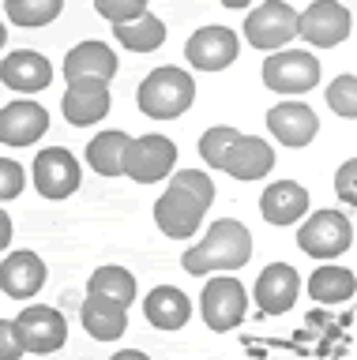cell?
Wrapping results in <instances>:
<instances>
[{
	"mask_svg": "<svg viewBox=\"0 0 357 360\" xmlns=\"http://www.w3.org/2000/svg\"><path fill=\"white\" fill-rule=\"evenodd\" d=\"M252 259V233L237 218H218L207 229L203 240H196L181 255V266L188 274L203 278L211 270H241Z\"/></svg>",
	"mask_w": 357,
	"mask_h": 360,
	"instance_id": "1",
	"label": "cell"
},
{
	"mask_svg": "<svg viewBox=\"0 0 357 360\" xmlns=\"http://www.w3.org/2000/svg\"><path fill=\"white\" fill-rule=\"evenodd\" d=\"M196 101V83L184 68H154V72L139 83L136 105L147 112L151 120H177L181 112L192 109Z\"/></svg>",
	"mask_w": 357,
	"mask_h": 360,
	"instance_id": "2",
	"label": "cell"
},
{
	"mask_svg": "<svg viewBox=\"0 0 357 360\" xmlns=\"http://www.w3.org/2000/svg\"><path fill=\"white\" fill-rule=\"evenodd\" d=\"M244 311H249V297H244V285L237 278H230V274L207 278L203 292H199V315H203L207 330H215V334L233 330L244 319Z\"/></svg>",
	"mask_w": 357,
	"mask_h": 360,
	"instance_id": "3",
	"label": "cell"
},
{
	"mask_svg": "<svg viewBox=\"0 0 357 360\" xmlns=\"http://www.w3.org/2000/svg\"><path fill=\"white\" fill-rule=\"evenodd\" d=\"M297 244L301 252L312 259H339L342 252H350L353 244V225L342 210H316L312 218L297 229Z\"/></svg>",
	"mask_w": 357,
	"mask_h": 360,
	"instance_id": "4",
	"label": "cell"
},
{
	"mask_svg": "<svg viewBox=\"0 0 357 360\" xmlns=\"http://www.w3.org/2000/svg\"><path fill=\"white\" fill-rule=\"evenodd\" d=\"M297 11L282 4V0H263L256 11H249V19H244V38L249 45L263 53H282L289 41L297 38Z\"/></svg>",
	"mask_w": 357,
	"mask_h": 360,
	"instance_id": "5",
	"label": "cell"
},
{
	"mask_svg": "<svg viewBox=\"0 0 357 360\" xmlns=\"http://www.w3.org/2000/svg\"><path fill=\"white\" fill-rule=\"evenodd\" d=\"M15 330H19V342H23V353H38V356L57 353L68 342V319L49 304H27L15 315Z\"/></svg>",
	"mask_w": 357,
	"mask_h": 360,
	"instance_id": "6",
	"label": "cell"
},
{
	"mask_svg": "<svg viewBox=\"0 0 357 360\" xmlns=\"http://www.w3.org/2000/svg\"><path fill=\"white\" fill-rule=\"evenodd\" d=\"M263 83L275 94H305L320 83V60L305 49H282L263 60Z\"/></svg>",
	"mask_w": 357,
	"mask_h": 360,
	"instance_id": "7",
	"label": "cell"
},
{
	"mask_svg": "<svg viewBox=\"0 0 357 360\" xmlns=\"http://www.w3.org/2000/svg\"><path fill=\"white\" fill-rule=\"evenodd\" d=\"M30 176H35V188L42 199H68L80 191V180H83V169L75 162L72 150H64V146H49V150H38L35 158V169H30Z\"/></svg>",
	"mask_w": 357,
	"mask_h": 360,
	"instance_id": "8",
	"label": "cell"
},
{
	"mask_svg": "<svg viewBox=\"0 0 357 360\" xmlns=\"http://www.w3.org/2000/svg\"><path fill=\"white\" fill-rule=\"evenodd\" d=\"M353 30L350 8L339 4V0H312V4L301 11L297 19V34L316 49H331V45H342Z\"/></svg>",
	"mask_w": 357,
	"mask_h": 360,
	"instance_id": "9",
	"label": "cell"
},
{
	"mask_svg": "<svg viewBox=\"0 0 357 360\" xmlns=\"http://www.w3.org/2000/svg\"><path fill=\"white\" fill-rule=\"evenodd\" d=\"M173 165H177V146L170 135H139L132 139L128 146V162H125V176L139 180V184H154V180H165L173 176Z\"/></svg>",
	"mask_w": 357,
	"mask_h": 360,
	"instance_id": "10",
	"label": "cell"
},
{
	"mask_svg": "<svg viewBox=\"0 0 357 360\" xmlns=\"http://www.w3.org/2000/svg\"><path fill=\"white\" fill-rule=\"evenodd\" d=\"M203 202L192 199L181 188H165L158 202H154V225L170 236V240H188L196 236V229L203 225Z\"/></svg>",
	"mask_w": 357,
	"mask_h": 360,
	"instance_id": "11",
	"label": "cell"
},
{
	"mask_svg": "<svg viewBox=\"0 0 357 360\" xmlns=\"http://www.w3.org/2000/svg\"><path fill=\"white\" fill-rule=\"evenodd\" d=\"M184 56L196 72H222L241 56V41L230 27H203L188 38Z\"/></svg>",
	"mask_w": 357,
	"mask_h": 360,
	"instance_id": "12",
	"label": "cell"
},
{
	"mask_svg": "<svg viewBox=\"0 0 357 360\" xmlns=\"http://www.w3.org/2000/svg\"><path fill=\"white\" fill-rule=\"evenodd\" d=\"M49 131V112L35 98L8 101L0 109V143L4 146H30Z\"/></svg>",
	"mask_w": 357,
	"mask_h": 360,
	"instance_id": "13",
	"label": "cell"
},
{
	"mask_svg": "<svg viewBox=\"0 0 357 360\" xmlns=\"http://www.w3.org/2000/svg\"><path fill=\"white\" fill-rule=\"evenodd\" d=\"M61 112L68 124H75V128L106 120L109 83H102V79H75V83H68V90H64V98H61Z\"/></svg>",
	"mask_w": 357,
	"mask_h": 360,
	"instance_id": "14",
	"label": "cell"
},
{
	"mask_svg": "<svg viewBox=\"0 0 357 360\" xmlns=\"http://www.w3.org/2000/svg\"><path fill=\"white\" fill-rule=\"evenodd\" d=\"M0 83L15 94H38L53 83V64L35 49H15L0 60Z\"/></svg>",
	"mask_w": 357,
	"mask_h": 360,
	"instance_id": "15",
	"label": "cell"
},
{
	"mask_svg": "<svg viewBox=\"0 0 357 360\" xmlns=\"http://www.w3.org/2000/svg\"><path fill=\"white\" fill-rule=\"evenodd\" d=\"M267 128L282 146H308L320 131V120L305 101H278L275 109H267Z\"/></svg>",
	"mask_w": 357,
	"mask_h": 360,
	"instance_id": "16",
	"label": "cell"
},
{
	"mask_svg": "<svg viewBox=\"0 0 357 360\" xmlns=\"http://www.w3.org/2000/svg\"><path fill=\"white\" fill-rule=\"evenodd\" d=\"M297 292H301V278L289 263H271L256 278V304H260L263 315H286L297 304Z\"/></svg>",
	"mask_w": 357,
	"mask_h": 360,
	"instance_id": "17",
	"label": "cell"
},
{
	"mask_svg": "<svg viewBox=\"0 0 357 360\" xmlns=\"http://www.w3.org/2000/svg\"><path fill=\"white\" fill-rule=\"evenodd\" d=\"M46 285V263L35 252H12L0 263V289L12 300H30Z\"/></svg>",
	"mask_w": 357,
	"mask_h": 360,
	"instance_id": "18",
	"label": "cell"
},
{
	"mask_svg": "<svg viewBox=\"0 0 357 360\" xmlns=\"http://www.w3.org/2000/svg\"><path fill=\"white\" fill-rule=\"evenodd\" d=\"M275 169V150L271 143L260 139V135H241L237 143L230 146L226 162H222V173H230L233 180H260Z\"/></svg>",
	"mask_w": 357,
	"mask_h": 360,
	"instance_id": "19",
	"label": "cell"
},
{
	"mask_svg": "<svg viewBox=\"0 0 357 360\" xmlns=\"http://www.w3.org/2000/svg\"><path fill=\"white\" fill-rule=\"evenodd\" d=\"M260 214L267 225H294L308 214V191L297 180H275L260 195Z\"/></svg>",
	"mask_w": 357,
	"mask_h": 360,
	"instance_id": "20",
	"label": "cell"
},
{
	"mask_svg": "<svg viewBox=\"0 0 357 360\" xmlns=\"http://www.w3.org/2000/svg\"><path fill=\"white\" fill-rule=\"evenodd\" d=\"M113 75H117V53L106 41H80L64 56V79L68 83H75V79H102V83H109Z\"/></svg>",
	"mask_w": 357,
	"mask_h": 360,
	"instance_id": "21",
	"label": "cell"
},
{
	"mask_svg": "<svg viewBox=\"0 0 357 360\" xmlns=\"http://www.w3.org/2000/svg\"><path fill=\"white\" fill-rule=\"evenodd\" d=\"M143 319L158 330H181V326L192 319V300L184 297L177 285H158L147 292L143 300Z\"/></svg>",
	"mask_w": 357,
	"mask_h": 360,
	"instance_id": "22",
	"label": "cell"
},
{
	"mask_svg": "<svg viewBox=\"0 0 357 360\" xmlns=\"http://www.w3.org/2000/svg\"><path fill=\"white\" fill-rule=\"evenodd\" d=\"M80 319H83V330L94 342H117L128 330V308H120L113 300H102V297H87L80 308Z\"/></svg>",
	"mask_w": 357,
	"mask_h": 360,
	"instance_id": "23",
	"label": "cell"
},
{
	"mask_svg": "<svg viewBox=\"0 0 357 360\" xmlns=\"http://www.w3.org/2000/svg\"><path fill=\"white\" fill-rule=\"evenodd\" d=\"M128 146H132V135H125V131H98L87 143V165L98 176H125Z\"/></svg>",
	"mask_w": 357,
	"mask_h": 360,
	"instance_id": "24",
	"label": "cell"
},
{
	"mask_svg": "<svg viewBox=\"0 0 357 360\" xmlns=\"http://www.w3.org/2000/svg\"><path fill=\"white\" fill-rule=\"evenodd\" d=\"M308 292L316 304H346L357 292V278H353V270H346V266L323 263L316 274L308 278Z\"/></svg>",
	"mask_w": 357,
	"mask_h": 360,
	"instance_id": "25",
	"label": "cell"
},
{
	"mask_svg": "<svg viewBox=\"0 0 357 360\" xmlns=\"http://www.w3.org/2000/svg\"><path fill=\"white\" fill-rule=\"evenodd\" d=\"M87 297H102V300H113L120 308H128L136 300V278L125 266H98L91 281H87Z\"/></svg>",
	"mask_w": 357,
	"mask_h": 360,
	"instance_id": "26",
	"label": "cell"
},
{
	"mask_svg": "<svg viewBox=\"0 0 357 360\" xmlns=\"http://www.w3.org/2000/svg\"><path fill=\"white\" fill-rule=\"evenodd\" d=\"M113 34H117V41L125 45L128 53H154V49H158V45L165 41V22L147 11V15L136 19V22L113 27Z\"/></svg>",
	"mask_w": 357,
	"mask_h": 360,
	"instance_id": "27",
	"label": "cell"
},
{
	"mask_svg": "<svg viewBox=\"0 0 357 360\" xmlns=\"http://www.w3.org/2000/svg\"><path fill=\"white\" fill-rule=\"evenodd\" d=\"M64 0H4V11L15 27H46L61 15Z\"/></svg>",
	"mask_w": 357,
	"mask_h": 360,
	"instance_id": "28",
	"label": "cell"
},
{
	"mask_svg": "<svg viewBox=\"0 0 357 360\" xmlns=\"http://www.w3.org/2000/svg\"><path fill=\"white\" fill-rule=\"evenodd\" d=\"M241 139L237 128H226V124H218V128H207L203 139H199V158L207 162V169H222V162H226L230 146Z\"/></svg>",
	"mask_w": 357,
	"mask_h": 360,
	"instance_id": "29",
	"label": "cell"
},
{
	"mask_svg": "<svg viewBox=\"0 0 357 360\" xmlns=\"http://www.w3.org/2000/svg\"><path fill=\"white\" fill-rule=\"evenodd\" d=\"M327 94V105L346 120H357V75H339L331 79V86L323 90Z\"/></svg>",
	"mask_w": 357,
	"mask_h": 360,
	"instance_id": "30",
	"label": "cell"
},
{
	"mask_svg": "<svg viewBox=\"0 0 357 360\" xmlns=\"http://www.w3.org/2000/svg\"><path fill=\"white\" fill-rule=\"evenodd\" d=\"M170 188L188 191V195L199 199L203 207H211V202H215V180H211L203 169H177V173L170 176Z\"/></svg>",
	"mask_w": 357,
	"mask_h": 360,
	"instance_id": "31",
	"label": "cell"
},
{
	"mask_svg": "<svg viewBox=\"0 0 357 360\" xmlns=\"http://www.w3.org/2000/svg\"><path fill=\"white\" fill-rule=\"evenodd\" d=\"M94 11L113 27H125V22H136L147 15V0H94Z\"/></svg>",
	"mask_w": 357,
	"mask_h": 360,
	"instance_id": "32",
	"label": "cell"
},
{
	"mask_svg": "<svg viewBox=\"0 0 357 360\" xmlns=\"http://www.w3.org/2000/svg\"><path fill=\"white\" fill-rule=\"evenodd\" d=\"M27 176H23V165L12 162V158H0V202L15 199L19 191H23Z\"/></svg>",
	"mask_w": 357,
	"mask_h": 360,
	"instance_id": "33",
	"label": "cell"
},
{
	"mask_svg": "<svg viewBox=\"0 0 357 360\" xmlns=\"http://www.w3.org/2000/svg\"><path fill=\"white\" fill-rule=\"evenodd\" d=\"M334 195H339L346 207H357V158L339 165V173H334Z\"/></svg>",
	"mask_w": 357,
	"mask_h": 360,
	"instance_id": "34",
	"label": "cell"
},
{
	"mask_svg": "<svg viewBox=\"0 0 357 360\" xmlns=\"http://www.w3.org/2000/svg\"><path fill=\"white\" fill-rule=\"evenodd\" d=\"M23 356V342H19L15 319H0V360H19Z\"/></svg>",
	"mask_w": 357,
	"mask_h": 360,
	"instance_id": "35",
	"label": "cell"
},
{
	"mask_svg": "<svg viewBox=\"0 0 357 360\" xmlns=\"http://www.w3.org/2000/svg\"><path fill=\"white\" fill-rule=\"evenodd\" d=\"M12 244V218H8V210H0V252Z\"/></svg>",
	"mask_w": 357,
	"mask_h": 360,
	"instance_id": "36",
	"label": "cell"
},
{
	"mask_svg": "<svg viewBox=\"0 0 357 360\" xmlns=\"http://www.w3.org/2000/svg\"><path fill=\"white\" fill-rule=\"evenodd\" d=\"M109 360H151L147 353H139V349H120L117 356H109Z\"/></svg>",
	"mask_w": 357,
	"mask_h": 360,
	"instance_id": "37",
	"label": "cell"
},
{
	"mask_svg": "<svg viewBox=\"0 0 357 360\" xmlns=\"http://www.w3.org/2000/svg\"><path fill=\"white\" fill-rule=\"evenodd\" d=\"M252 4V0H222V8H233V11H237V8H249Z\"/></svg>",
	"mask_w": 357,
	"mask_h": 360,
	"instance_id": "38",
	"label": "cell"
},
{
	"mask_svg": "<svg viewBox=\"0 0 357 360\" xmlns=\"http://www.w3.org/2000/svg\"><path fill=\"white\" fill-rule=\"evenodd\" d=\"M4 41H8V30H4V22H0V49H4Z\"/></svg>",
	"mask_w": 357,
	"mask_h": 360,
	"instance_id": "39",
	"label": "cell"
}]
</instances>
